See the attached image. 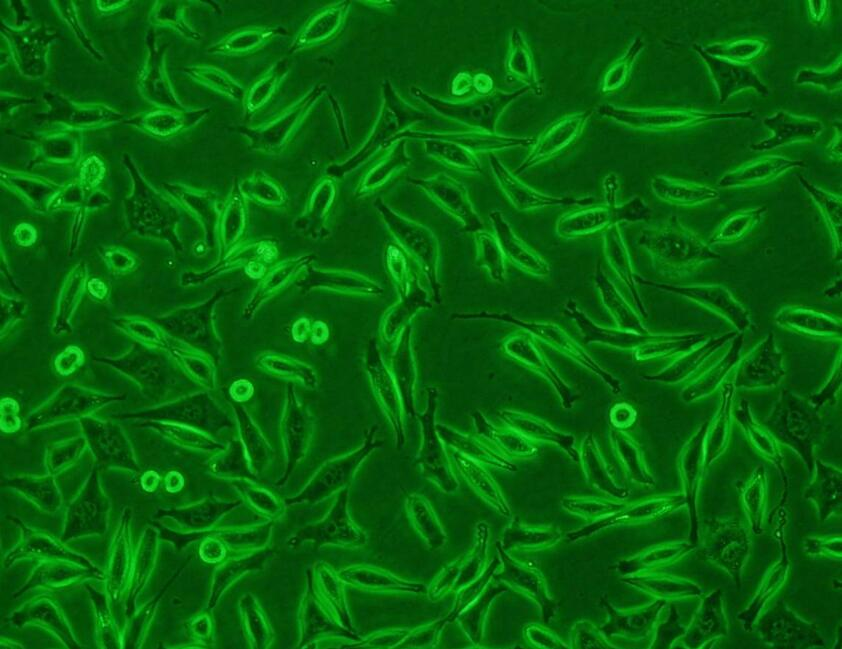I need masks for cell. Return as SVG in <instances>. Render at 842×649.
I'll list each match as a JSON object with an SVG mask.
<instances>
[{
  "mask_svg": "<svg viewBox=\"0 0 842 649\" xmlns=\"http://www.w3.org/2000/svg\"><path fill=\"white\" fill-rule=\"evenodd\" d=\"M638 244L648 253L654 269L668 276L692 273L702 265L720 258L717 252L676 216L644 228Z\"/></svg>",
  "mask_w": 842,
  "mask_h": 649,
  "instance_id": "1",
  "label": "cell"
},
{
  "mask_svg": "<svg viewBox=\"0 0 842 649\" xmlns=\"http://www.w3.org/2000/svg\"><path fill=\"white\" fill-rule=\"evenodd\" d=\"M599 113L633 129L646 131H671L697 126L716 120L748 119L752 111L704 112L687 109H633L605 104Z\"/></svg>",
  "mask_w": 842,
  "mask_h": 649,
  "instance_id": "2",
  "label": "cell"
},
{
  "mask_svg": "<svg viewBox=\"0 0 842 649\" xmlns=\"http://www.w3.org/2000/svg\"><path fill=\"white\" fill-rule=\"evenodd\" d=\"M414 94L439 113L452 118L469 129L496 133V123L505 108L517 97L530 89L526 86L514 92L495 91L459 103L444 102L426 93L413 89Z\"/></svg>",
  "mask_w": 842,
  "mask_h": 649,
  "instance_id": "3",
  "label": "cell"
},
{
  "mask_svg": "<svg viewBox=\"0 0 842 649\" xmlns=\"http://www.w3.org/2000/svg\"><path fill=\"white\" fill-rule=\"evenodd\" d=\"M428 405L420 416L422 426V445L418 456V463L423 475L438 486L442 491L452 492L457 487V481L448 461L444 442L438 435L435 422V411L438 392L428 388Z\"/></svg>",
  "mask_w": 842,
  "mask_h": 649,
  "instance_id": "4",
  "label": "cell"
},
{
  "mask_svg": "<svg viewBox=\"0 0 842 649\" xmlns=\"http://www.w3.org/2000/svg\"><path fill=\"white\" fill-rule=\"evenodd\" d=\"M592 114L591 110L565 115L551 123L535 141L530 153L515 170L520 173L559 154L583 132Z\"/></svg>",
  "mask_w": 842,
  "mask_h": 649,
  "instance_id": "5",
  "label": "cell"
},
{
  "mask_svg": "<svg viewBox=\"0 0 842 649\" xmlns=\"http://www.w3.org/2000/svg\"><path fill=\"white\" fill-rule=\"evenodd\" d=\"M693 47L711 74L720 103L727 102L733 95L747 89H752L763 96L768 95L767 86L751 65L710 56L698 44H694Z\"/></svg>",
  "mask_w": 842,
  "mask_h": 649,
  "instance_id": "6",
  "label": "cell"
},
{
  "mask_svg": "<svg viewBox=\"0 0 842 649\" xmlns=\"http://www.w3.org/2000/svg\"><path fill=\"white\" fill-rule=\"evenodd\" d=\"M771 131V136L750 145L754 151H769L796 142H811L821 135L824 125L809 117L796 116L786 111H777L762 120Z\"/></svg>",
  "mask_w": 842,
  "mask_h": 649,
  "instance_id": "7",
  "label": "cell"
},
{
  "mask_svg": "<svg viewBox=\"0 0 842 649\" xmlns=\"http://www.w3.org/2000/svg\"><path fill=\"white\" fill-rule=\"evenodd\" d=\"M489 160L500 188L513 206L519 211L572 204H581L583 206L588 201L590 202V199L587 198L555 197L541 193L516 178L496 156L490 155Z\"/></svg>",
  "mask_w": 842,
  "mask_h": 649,
  "instance_id": "8",
  "label": "cell"
},
{
  "mask_svg": "<svg viewBox=\"0 0 842 649\" xmlns=\"http://www.w3.org/2000/svg\"><path fill=\"white\" fill-rule=\"evenodd\" d=\"M805 162L779 155L751 160L727 172L718 181L720 188L753 187L771 182L788 170L804 167Z\"/></svg>",
  "mask_w": 842,
  "mask_h": 649,
  "instance_id": "9",
  "label": "cell"
},
{
  "mask_svg": "<svg viewBox=\"0 0 842 649\" xmlns=\"http://www.w3.org/2000/svg\"><path fill=\"white\" fill-rule=\"evenodd\" d=\"M419 183L448 212L462 221L467 231L478 232L482 229L483 225L473 209L467 190L461 183L444 175L429 180H420Z\"/></svg>",
  "mask_w": 842,
  "mask_h": 649,
  "instance_id": "10",
  "label": "cell"
},
{
  "mask_svg": "<svg viewBox=\"0 0 842 649\" xmlns=\"http://www.w3.org/2000/svg\"><path fill=\"white\" fill-rule=\"evenodd\" d=\"M616 206L584 205L564 213L556 222V233L562 238L574 239L605 231L611 225L619 224Z\"/></svg>",
  "mask_w": 842,
  "mask_h": 649,
  "instance_id": "11",
  "label": "cell"
},
{
  "mask_svg": "<svg viewBox=\"0 0 842 649\" xmlns=\"http://www.w3.org/2000/svg\"><path fill=\"white\" fill-rule=\"evenodd\" d=\"M489 217L503 254L512 263L535 276L544 277L549 274V264L514 234L509 223L499 211L491 212Z\"/></svg>",
  "mask_w": 842,
  "mask_h": 649,
  "instance_id": "12",
  "label": "cell"
},
{
  "mask_svg": "<svg viewBox=\"0 0 842 649\" xmlns=\"http://www.w3.org/2000/svg\"><path fill=\"white\" fill-rule=\"evenodd\" d=\"M652 192L660 200L676 206H697L719 197L709 186L656 175L650 181Z\"/></svg>",
  "mask_w": 842,
  "mask_h": 649,
  "instance_id": "13",
  "label": "cell"
},
{
  "mask_svg": "<svg viewBox=\"0 0 842 649\" xmlns=\"http://www.w3.org/2000/svg\"><path fill=\"white\" fill-rule=\"evenodd\" d=\"M635 280L641 284L658 287L663 290L675 292L694 300L707 303L708 305L721 310L730 317L738 326L746 323L745 314L741 307L730 297V294L719 286H674L671 284L657 283L647 280L635 274Z\"/></svg>",
  "mask_w": 842,
  "mask_h": 649,
  "instance_id": "14",
  "label": "cell"
},
{
  "mask_svg": "<svg viewBox=\"0 0 842 649\" xmlns=\"http://www.w3.org/2000/svg\"><path fill=\"white\" fill-rule=\"evenodd\" d=\"M406 515L413 529L430 550L441 548L446 541L445 531L430 502L420 494H410L405 501Z\"/></svg>",
  "mask_w": 842,
  "mask_h": 649,
  "instance_id": "15",
  "label": "cell"
},
{
  "mask_svg": "<svg viewBox=\"0 0 842 649\" xmlns=\"http://www.w3.org/2000/svg\"><path fill=\"white\" fill-rule=\"evenodd\" d=\"M478 317L499 318L526 328L549 345L593 369H599L589 355L563 330L550 323L524 322L508 314H480Z\"/></svg>",
  "mask_w": 842,
  "mask_h": 649,
  "instance_id": "16",
  "label": "cell"
},
{
  "mask_svg": "<svg viewBox=\"0 0 842 649\" xmlns=\"http://www.w3.org/2000/svg\"><path fill=\"white\" fill-rule=\"evenodd\" d=\"M603 250L609 266L629 287L636 301H638L635 273L619 224H613L603 231Z\"/></svg>",
  "mask_w": 842,
  "mask_h": 649,
  "instance_id": "17",
  "label": "cell"
},
{
  "mask_svg": "<svg viewBox=\"0 0 842 649\" xmlns=\"http://www.w3.org/2000/svg\"><path fill=\"white\" fill-rule=\"evenodd\" d=\"M799 182L816 203L825 222L827 223L833 242L834 256H840L842 246L841 198L817 187L802 176L799 177Z\"/></svg>",
  "mask_w": 842,
  "mask_h": 649,
  "instance_id": "18",
  "label": "cell"
},
{
  "mask_svg": "<svg viewBox=\"0 0 842 649\" xmlns=\"http://www.w3.org/2000/svg\"><path fill=\"white\" fill-rule=\"evenodd\" d=\"M766 211L765 206H760L732 214L710 236L708 245L729 244L743 239L761 222Z\"/></svg>",
  "mask_w": 842,
  "mask_h": 649,
  "instance_id": "19",
  "label": "cell"
},
{
  "mask_svg": "<svg viewBox=\"0 0 842 649\" xmlns=\"http://www.w3.org/2000/svg\"><path fill=\"white\" fill-rule=\"evenodd\" d=\"M507 69L536 95L542 94L543 90L536 74L532 53L517 29H514L511 35Z\"/></svg>",
  "mask_w": 842,
  "mask_h": 649,
  "instance_id": "20",
  "label": "cell"
},
{
  "mask_svg": "<svg viewBox=\"0 0 842 649\" xmlns=\"http://www.w3.org/2000/svg\"><path fill=\"white\" fill-rule=\"evenodd\" d=\"M428 153L436 155L463 171L478 173L481 165L473 151L444 136V140L428 134L425 141Z\"/></svg>",
  "mask_w": 842,
  "mask_h": 649,
  "instance_id": "21",
  "label": "cell"
},
{
  "mask_svg": "<svg viewBox=\"0 0 842 649\" xmlns=\"http://www.w3.org/2000/svg\"><path fill=\"white\" fill-rule=\"evenodd\" d=\"M346 8L347 6L337 5L328 7L323 12L318 13L308 22L294 45L303 47L332 36L340 28L346 14Z\"/></svg>",
  "mask_w": 842,
  "mask_h": 649,
  "instance_id": "22",
  "label": "cell"
},
{
  "mask_svg": "<svg viewBox=\"0 0 842 649\" xmlns=\"http://www.w3.org/2000/svg\"><path fill=\"white\" fill-rule=\"evenodd\" d=\"M766 47V41L758 38L718 42L703 47V50L716 58L749 64V61L760 56Z\"/></svg>",
  "mask_w": 842,
  "mask_h": 649,
  "instance_id": "23",
  "label": "cell"
},
{
  "mask_svg": "<svg viewBox=\"0 0 842 649\" xmlns=\"http://www.w3.org/2000/svg\"><path fill=\"white\" fill-rule=\"evenodd\" d=\"M595 281L605 305L612 312L619 325L639 329L635 315L608 279L600 263L595 271Z\"/></svg>",
  "mask_w": 842,
  "mask_h": 649,
  "instance_id": "24",
  "label": "cell"
},
{
  "mask_svg": "<svg viewBox=\"0 0 842 649\" xmlns=\"http://www.w3.org/2000/svg\"><path fill=\"white\" fill-rule=\"evenodd\" d=\"M477 241V263L488 269L491 277L503 282L505 277L504 254L497 241L490 233L478 231Z\"/></svg>",
  "mask_w": 842,
  "mask_h": 649,
  "instance_id": "25",
  "label": "cell"
},
{
  "mask_svg": "<svg viewBox=\"0 0 842 649\" xmlns=\"http://www.w3.org/2000/svg\"><path fill=\"white\" fill-rule=\"evenodd\" d=\"M645 43L641 37H636L624 55L615 61L605 73L601 92L608 93L621 87L627 80L640 52L644 49Z\"/></svg>",
  "mask_w": 842,
  "mask_h": 649,
  "instance_id": "26",
  "label": "cell"
},
{
  "mask_svg": "<svg viewBox=\"0 0 842 649\" xmlns=\"http://www.w3.org/2000/svg\"><path fill=\"white\" fill-rule=\"evenodd\" d=\"M794 82L798 85L813 84L822 87L828 92H834L841 88V61L833 63L826 70L801 69L795 76Z\"/></svg>",
  "mask_w": 842,
  "mask_h": 649,
  "instance_id": "27",
  "label": "cell"
},
{
  "mask_svg": "<svg viewBox=\"0 0 842 649\" xmlns=\"http://www.w3.org/2000/svg\"><path fill=\"white\" fill-rule=\"evenodd\" d=\"M449 620L444 617L429 625L410 630L406 638L399 644L398 648H429L438 643L440 635Z\"/></svg>",
  "mask_w": 842,
  "mask_h": 649,
  "instance_id": "28",
  "label": "cell"
},
{
  "mask_svg": "<svg viewBox=\"0 0 842 649\" xmlns=\"http://www.w3.org/2000/svg\"><path fill=\"white\" fill-rule=\"evenodd\" d=\"M285 70L283 68L272 69L267 76L262 78L260 82L252 87L248 92L246 100V107L250 111L257 110L276 89L279 80L282 78Z\"/></svg>",
  "mask_w": 842,
  "mask_h": 649,
  "instance_id": "29",
  "label": "cell"
},
{
  "mask_svg": "<svg viewBox=\"0 0 842 649\" xmlns=\"http://www.w3.org/2000/svg\"><path fill=\"white\" fill-rule=\"evenodd\" d=\"M782 321L790 325L799 326V328H803L806 330L813 329V331L819 332L836 331V325H834L833 322H831L830 320L822 317L808 315L806 313L792 312L783 317Z\"/></svg>",
  "mask_w": 842,
  "mask_h": 649,
  "instance_id": "30",
  "label": "cell"
},
{
  "mask_svg": "<svg viewBox=\"0 0 842 649\" xmlns=\"http://www.w3.org/2000/svg\"><path fill=\"white\" fill-rule=\"evenodd\" d=\"M619 188L618 178L616 174L610 173L604 179V194L606 205L614 208L617 205L616 193Z\"/></svg>",
  "mask_w": 842,
  "mask_h": 649,
  "instance_id": "31",
  "label": "cell"
},
{
  "mask_svg": "<svg viewBox=\"0 0 842 649\" xmlns=\"http://www.w3.org/2000/svg\"><path fill=\"white\" fill-rule=\"evenodd\" d=\"M811 2H812V4H814L813 5L814 10L812 12V14H813L812 19L814 20V22L821 21L823 19V16L825 14L824 12H825V9H826L827 6L821 5L822 1H811Z\"/></svg>",
  "mask_w": 842,
  "mask_h": 649,
  "instance_id": "32",
  "label": "cell"
}]
</instances>
